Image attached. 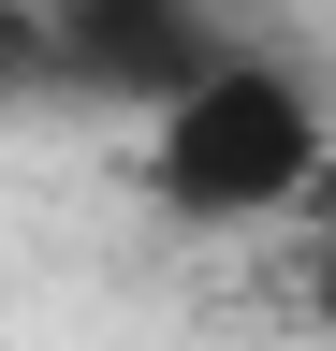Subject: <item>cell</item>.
<instances>
[{"instance_id":"1","label":"cell","mask_w":336,"mask_h":351,"mask_svg":"<svg viewBox=\"0 0 336 351\" xmlns=\"http://www.w3.org/2000/svg\"><path fill=\"white\" fill-rule=\"evenodd\" d=\"M132 176H146L161 219H190V234L278 219V205H307V176H322V88L292 59H263V44H220V59L132 132Z\"/></svg>"},{"instance_id":"2","label":"cell","mask_w":336,"mask_h":351,"mask_svg":"<svg viewBox=\"0 0 336 351\" xmlns=\"http://www.w3.org/2000/svg\"><path fill=\"white\" fill-rule=\"evenodd\" d=\"M29 15H44V88L132 103V117H161L220 59V15H205V0H29Z\"/></svg>"},{"instance_id":"3","label":"cell","mask_w":336,"mask_h":351,"mask_svg":"<svg viewBox=\"0 0 336 351\" xmlns=\"http://www.w3.org/2000/svg\"><path fill=\"white\" fill-rule=\"evenodd\" d=\"M29 88H44V15L0 0V103H29Z\"/></svg>"}]
</instances>
